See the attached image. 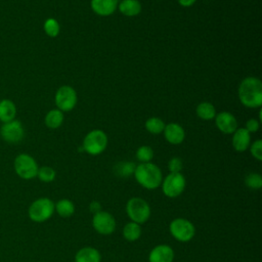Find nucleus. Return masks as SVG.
I'll return each mask as SVG.
<instances>
[{
	"instance_id": "obj_1",
	"label": "nucleus",
	"mask_w": 262,
	"mask_h": 262,
	"mask_svg": "<svg viewBox=\"0 0 262 262\" xmlns=\"http://www.w3.org/2000/svg\"><path fill=\"white\" fill-rule=\"evenodd\" d=\"M241 102L247 107H259L262 104V83L258 78L248 77L238 87Z\"/></svg>"
},
{
	"instance_id": "obj_2",
	"label": "nucleus",
	"mask_w": 262,
	"mask_h": 262,
	"mask_svg": "<svg viewBox=\"0 0 262 262\" xmlns=\"http://www.w3.org/2000/svg\"><path fill=\"white\" fill-rule=\"evenodd\" d=\"M134 177L136 181L144 188L152 190L158 188L163 180V175L161 169L148 162V163H141L135 167L134 170Z\"/></svg>"
},
{
	"instance_id": "obj_3",
	"label": "nucleus",
	"mask_w": 262,
	"mask_h": 262,
	"mask_svg": "<svg viewBox=\"0 0 262 262\" xmlns=\"http://www.w3.org/2000/svg\"><path fill=\"white\" fill-rule=\"evenodd\" d=\"M54 213V203L48 198H39L29 207L28 215L30 219L37 223L47 221Z\"/></svg>"
},
{
	"instance_id": "obj_4",
	"label": "nucleus",
	"mask_w": 262,
	"mask_h": 262,
	"mask_svg": "<svg viewBox=\"0 0 262 262\" xmlns=\"http://www.w3.org/2000/svg\"><path fill=\"white\" fill-rule=\"evenodd\" d=\"M126 212L131 221L142 224L146 222L150 216V207L145 200L135 196L127 202Z\"/></svg>"
},
{
	"instance_id": "obj_5",
	"label": "nucleus",
	"mask_w": 262,
	"mask_h": 262,
	"mask_svg": "<svg viewBox=\"0 0 262 262\" xmlns=\"http://www.w3.org/2000/svg\"><path fill=\"white\" fill-rule=\"evenodd\" d=\"M13 167L15 173L23 179L29 180L37 176L38 165L33 157L28 154H20L14 159Z\"/></svg>"
},
{
	"instance_id": "obj_6",
	"label": "nucleus",
	"mask_w": 262,
	"mask_h": 262,
	"mask_svg": "<svg viewBox=\"0 0 262 262\" xmlns=\"http://www.w3.org/2000/svg\"><path fill=\"white\" fill-rule=\"evenodd\" d=\"M169 230L172 236L181 243L189 242L195 234L194 225L185 218H176L171 221Z\"/></svg>"
},
{
	"instance_id": "obj_7",
	"label": "nucleus",
	"mask_w": 262,
	"mask_h": 262,
	"mask_svg": "<svg viewBox=\"0 0 262 262\" xmlns=\"http://www.w3.org/2000/svg\"><path fill=\"white\" fill-rule=\"evenodd\" d=\"M107 145V136L102 130H92L84 138L83 149L89 155L101 154Z\"/></svg>"
},
{
	"instance_id": "obj_8",
	"label": "nucleus",
	"mask_w": 262,
	"mask_h": 262,
	"mask_svg": "<svg viewBox=\"0 0 262 262\" xmlns=\"http://www.w3.org/2000/svg\"><path fill=\"white\" fill-rule=\"evenodd\" d=\"M185 185L186 181L181 173H169L161 183L164 194L172 199L179 196L183 192Z\"/></svg>"
},
{
	"instance_id": "obj_9",
	"label": "nucleus",
	"mask_w": 262,
	"mask_h": 262,
	"mask_svg": "<svg viewBox=\"0 0 262 262\" xmlns=\"http://www.w3.org/2000/svg\"><path fill=\"white\" fill-rule=\"evenodd\" d=\"M92 226L96 232L107 235L115 231L116 220L111 213L100 210L99 212L93 214Z\"/></svg>"
},
{
	"instance_id": "obj_10",
	"label": "nucleus",
	"mask_w": 262,
	"mask_h": 262,
	"mask_svg": "<svg viewBox=\"0 0 262 262\" xmlns=\"http://www.w3.org/2000/svg\"><path fill=\"white\" fill-rule=\"evenodd\" d=\"M77 103V93L71 86H61L55 94V104L59 111L69 112Z\"/></svg>"
},
{
	"instance_id": "obj_11",
	"label": "nucleus",
	"mask_w": 262,
	"mask_h": 262,
	"mask_svg": "<svg viewBox=\"0 0 262 262\" xmlns=\"http://www.w3.org/2000/svg\"><path fill=\"white\" fill-rule=\"evenodd\" d=\"M0 135L8 143H17L25 136V130L19 121L12 120L4 123L0 129Z\"/></svg>"
},
{
	"instance_id": "obj_12",
	"label": "nucleus",
	"mask_w": 262,
	"mask_h": 262,
	"mask_svg": "<svg viewBox=\"0 0 262 262\" xmlns=\"http://www.w3.org/2000/svg\"><path fill=\"white\" fill-rule=\"evenodd\" d=\"M174 251L168 245L156 246L148 255V262H173Z\"/></svg>"
},
{
	"instance_id": "obj_13",
	"label": "nucleus",
	"mask_w": 262,
	"mask_h": 262,
	"mask_svg": "<svg viewBox=\"0 0 262 262\" xmlns=\"http://www.w3.org/2000/svg\"><path fill=\"white\" fill-rule=\"evenodd\" d=\"M216 126L221 132L230 134L237 129V122L234 116L230 113L221 112L216 116Z\"/></svg>"
},
{
	"instance_id": "obj_14",
	"label": "nucleus",
	"mask_w": 262,
	"mask_h": 262,
	"mask_svg": "<svg viewBox=\"0 0 262 262\" xmlns=\"http://www.w3.org/2000/svg\"><path fill=\"white\" fill-rule=\"evenodd\" d=\"M164 135L168 142L172 144H179L183 141L185 133L180 125L176 123H170L165 126Z\"/></svg>"
},
{
	"instance_id": "obj_15",
	"label": "nucleus",
	"mask_w": 262,
	"mask_h": 262,
	"mask_svg": "<svg viewBox=\"0 0 262 262\" xmlns=\"http://www.w3.org/2000/svg\"><path fill=\"white\" fill-rule=\"evenodd\" d=\"M250 141V132H248L245 128H238L233 132L232 146L236 151H245L249 147Z\"/></svg>"
},
{
	"instance_id": "obj_16",
	"label": "nucleus",
	"mask_w": 262,
	"mask_h": 262,
	"mask_svg": "<svg viewBox=\"0 0 262 262\" xmlns=\"http://www.w3.org/2000/svg\"><path fill=\"white\" fill-rule=\"evenodd\" d=\"M117 0H91L92 10L101 16L111 15L117 7Z\"/></svg>"
},
{
	"instance_id": "obj_17",
	"label": "nucleus",
	"mask_w": 262,
	"mask_h": 262,
	"mask_svg": "<svg viewBox=\"0 0 262 262\" xmlns=\"http://www.w3.org/2000/svg\"><path fill=\"white\" fill-rule=\"evenodd\" d=\"M100 253L93 247H84L75 256V262H100Z\"/></svg>"
},
{
	"instance_id": "obj_18",
	"label": "nucleus",
	"mask_w": 262,
	"mask_h": 262,
	"mask_svg": "<svg viewBox=\"0 0 262 262\" xmlns=\"http://www.w3.org/2000/svg\"><path fill=\"white\" fill-rule=\"evenodd\" d=\"M16 114L15 104L9 99L0 101V121L3 123L10 122L14 119Z\"/></svg>"
},
{
	"instance_id": "obj_19",
	"label": "nucleus",
	"mask_w": 262,
	"mask_h": 262,
	"mask_svg": "<svg viewBox=\"0 0 262 262\" xmlns=\"http://www.w3.org/2000/svg\"><path fill=\"white\" fill-rule=\"evenodd\" d=\"M119 10L126 16H135L141 11V4L138 0H121Z\"/></svg>"
},
{
	"instance_id": "obj_20",
	"label": "nucleus",
	"mask_w": 262,
	"mask_h": 262,
	"mask_svg": "<svg viewBox=\"0 0 262 262\" xmlns=\"http://www.w3.org/2000/svg\"><path fill=\"white\" fill-rule=\"evenodd\" d=\"M141 235V227L140 224L130 221L123 228V236L128 242H135Z\"/></svg>"
},
{
	"instance_id": "obj_21",
	"label": "nucleus",
	"mask_w": 262,
	"mask_h": 262,
	"mask_svg": "<svg viewBox=\"0 0 262 262\" xmlns=\"http://www.w3.org/2000/svg\"><path fill=\"white\" fill-rule=\"evenodd\" d=\"M54 211L61 217H70L75 212L74 203L68 199H61L56 204H54Z\"/></svg>"
},
{
	"instance_id": "obj_22",
	"label": "nucleus",
	"mask_w": 262,
	"mask_h": 262,
	"mask_svg": "<svg viewBox=\"0 0 262 262\" xmlns=\"http://www.w3.org/2000/svg\"><path fill=\"white\" fill-rule=\"evenodd\" d=\"M63 121V114L59 110H51L45 117V124L50 129L58 128Z\"/></svg>"
},
{
	"instance_id": "obj_23",
	"label": "nucleus",
	"mask_w": 262,
	"mask_h": 262,
	"mask_svg": "<svg viewBox=\"0 0 262 262\" xmlns=\"http://www.w3.org/2000/svg\"><path fill=\"white\" fill-rule=\"evenodd\" d=\"M196 115L203 120H212L215 115L216 111L212 103L210 102H201L196 107Z\"/></svg>"
},
{
	"instance_id": "obj_24",
	"label": "nucleus",
	"mask_w": 262,
	"mask_h": 262,
	"mask_svg": "<svg viewBox=\"0 0 262 262\" xmlns=\"http://www.w3.org/2000/svg\"><path fill=\"white\" fill-rule=\"evenodd\" d=\"M165 123L160 118H149L145 122V129L152 133V134H159L164 131L165 129Z\"/></svg>"
},
{
	"instance_id": "obj_25",
	"label": "nucleus",
	"mask_w": 262,
	"mask_h": 262,
	"mask_svg": "<svg viewBox=\"0 0 262 262\" xmlns=\"http://www.w3.org/2000/svg\"><path fill=\"white\" fill-rule=\"evenodd\" d=\"M135 165L134 163H131V162H122V163H119L116 168H115V171L116 173L121 176V177H128L130 176L131 174L134 173V170H135Z\"/></svg>"
},
{
	"instance_id": "obj_26",
	"label": "nucleus",
	"mask_w": 262,
	"mask_h": 262,
	"mask_svg": "<svg viewBox=\"0 0 262 262\" xmlns=\"http://www.w3.org/2000/svg\"><path fill=\"white\" fill-rule=\"evenodd\" d=\"M38 178L42 181V182H52L55 179L56 173L55 171L48 166H43L41 168L38 169V173H37Z\"/></svg>"
},
{
	"instance_id": "obj_27",
	"label": "nucleus",
	"mask_w": 262,
	"mask_h": 262,
	"mask_svg": "<svg viewBox=\"0 0 262 262\" xmlns=\"http://www.w3.org/2000/svg\"><path fill=\"white\" fill-rule=\"evenodd\" d=\"M136 158L141 163H148L154 158V150L150 146L142 145L136 150Z\"/></svg>"
},
{
	"instance_id": "obj_28",
	"label": "nucleus",
	"mask_w": 262,
	"mask_h": 262,
	"mask_svg": "<svg viewBox=\"0 0 262 262\" xmlns=\"http://www.w3.org/2000/svg\"><path fill=\"white\" fill-rule=\"evenodd\" d=\"M245 183L251 189H260L262 187V177L258 173H250L246 176Z\"/></svg>"
},
{
	"instance_id": "obj_29",
	"label": "nucleus",
	"mask_w": 262,
	"mask_h": 262,
	"mask_svg": "<svg viewBox=\"0 0 262 262\" xmlns=\"http://www.w3.org/2000/svg\"><path fill=\"white\" fill-rule=\"evenodd\" d=\"M44 31L49 37H56L59 34V24L55 18H47L44 23Z\"/></svg>"
},
{
	"instance_id": "obj_30",
	"label": "nucleus",
	"mask_w": 262,
	"mask_h": 262,
	"mask_svg": "<svg viewBox=\"0 0 262 262\" xmlns=\"http://www.w3.org/2000/svg\"><path fill=\"white\" fill-rule=\"evenodd\" d=\"M251 155L258 161L262 160V140L258 139L251 145Z\"/></svg>"
},
{
	"instance_id": "obj_31",
	"label": "nucleus",
	"mask_w": 262,
	"mask_h": 262,
	"mask_svg": "<svg viewBox=\"0 0 262 262\" xmlns=\"http://www.w3.org/2000/svg\"><path fill=\"white\" fill-rule=\"evenodd\" d=\"M170 173H180L182 169V161L179 158H172L168 163Z\"/></svg>"
},
{
	"instance_id": "obj_32",
	"label": "nucleus",
	"mask_w": 262,
	"mask_h": 262,
	"mask_svg": "<svg viewBox=\"0 0 262 262\" xmlns=\"http://www.w3.org/2000/svg\"><path fill=\"white\" fill-rule=\"evenodd\" d=\"M248 132H256L259 129V123L255 119H250L246 123V128Z\"/></svg>"
},
{
	"instance_id": "obj_33",
	"label": "nucleus",
	"mask_w": 262,
	"mask_h": 262,
	"mask_svg": "<svg viewBox=\"0 0 262 262\" xmlns=\"http://www.w3.org/2000/svg\"><path fill=\"white\" fill-rule=\"evenodd\" d=\"M89 209L93 214H95L100 211V204L98 202H92L89 206Z\"/></svg>"
},
{
	"instance_id": "obj_34",
	"label": "nucleus",
	"mask_w": 262,
	"mask_h": 262,
	"mask_svg": "<svg viewBox=\"0 0 262 262\" xmlns=\"http://www.w3.org/2000/svg\"><path fill=\"white\" fill-rule=\"evenodd\" d=\"M196 0H178V3L181 5V6H184V7H188V6H191Z\"/></svg>"
}]
</instances>
